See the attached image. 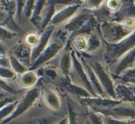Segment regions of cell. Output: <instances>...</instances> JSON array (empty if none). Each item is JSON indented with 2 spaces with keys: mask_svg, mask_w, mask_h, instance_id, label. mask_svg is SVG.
Masks as SVG:
<instances>
[{
  "mask_svg": "<svg viewBox=\"0 0 135 124\" xmlns=\"http://www.w3.org/2000/svg\"><path fill=\"white\" fill-rule=\"evenodd\" d=\"M73 45L77 50L84 51L88 46V41H87V39L84 36H77L73 41Z\"/></svg>",
  "mask_w": 135,
  "mask_h": 124,
  "instance_id": "6da1fadb",
  "label": "cell"
},
{
  "mask_svg": "<svg viewBox=\"0 0 135 124\" xmlns=\"http://www.w3.org/2000/svg\"><path fill=\"white\" fill-rule=\"evenodd\" d=\"M25 43H26L29 46H32V47L36 46V45L40 43L39 35L36 34H33V32L27 34L26 37H25Z\"/></svg>",
  "mask_w": 135,
  "mask_h": 124,
  "instance_id": "7a4b0ae2",
  "label": "cell"
},
{
  "mask_svg": "<svg viewBox=\"0 0 135 124\" xmlns=\"http://www.w3.org/2000/svg\"><path fill=\"white\" fill-rule=\"evenodd\" d=\"M122 6L121 0H107V7L111 11H118Z\"/></svg>",
  "mask_w": 135,
  "mask_h": 124,
  "instance_id": "3957f363",
  "label": "cell"
},
{
  "mask_svg": "<svg viewBox=\"0 0 135 124\" xmlns=\"http://www.w3.org/2000/svg\"><path fill=\"white\" fill-rule=\"evenodd\" d=\"M122 25L125 29L129 31H132L135 29V19L133 18H127L122 21Z\"/></svg>",
  "mask_w": 135,
  "mask_h": 124,
  "instance_id": "277c9868",
  "label": "cell"
}]
</instances>
